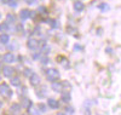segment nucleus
<instances>
[{"label":"nucleus","instance_id":"18","mask_svg":"<svg viewBox=\"0 0 121 115\" xmlns=\"http://www.w3.org/2000/svg\"><path fill=\"white\" fill-rule=\"evenodd\" d=\"M6 18H7V21H9L10 23H13V22H15V16H13L12 13H9Z\"/></svg>","mask_w":121,"mask_h":115},{"label":"nucleus","instance_id":"17","mask_svg":"<svg viewBox=\"0 0 121 115\" xmlns=\"http://www.w3.org/2000/svg\"><path fill=\"white\" fill-rule=\"evenodd\" d=\"M62 99L64 102H69L70 101V95H69V93H63V95H62Z\"/></svg>","mask_w":121,"mask_h":115},{"label":"nucleus","instance_id":"9","mask_svg":"<svg viewBox=\"0 0 121 115\" xmlns=\"http://www.w3.org/2000/svg\"><path fill=\"white\" fill-rule=\"evenodd\" d=\"M19 17H21L22 21H26L30 17V11L29 10H22L21 12H19Z\"/></svg>","mask_w":121,"mask_h":115},{"label":"nucleus","instance_id":"21","mask_svg":"<svg viewBox=\"0 0 121 115\" xmlns=\"http://www.w3.org/2000/svg\"><path fill=\"white\" fill-rule=\"evenodd\" d=\"M38 12L39 13H43V15H45L47 11H46V7H44V6H41V7H39L38 9Z\"/></svg>","mask_w":121,"mask_h":115},{"label":"nucleus","instance_id":"16","mask_svg":"<svg viewBox=\"0 0 121 115\" xmlns=\"http://www.w3.org/2000/svg\"><path fill=\"white\" fill-rule=\"evenodd\" d=\"M98 9H99V10H102V11H108V10H109V5L105 4V3H103V4L98 5Z\"/></svg>","mask_w":121,"mask_h":115},{"label":"nucleus","instance_id":"33","mask_svg":"<svg viewBox=\"0 0 121 115\" xmlns=\"http://www.w3.org/2000/svg\"><path fill=\"white\" fill-rule=\"evenodd\" d=\"M58 115H64V114H63V113H60V114H58Z\"/></svg>","mask_w":121,"mask_h":115},{"label":"nucleus","instance_id":"5","mask_svg":"<svg viewBox=\"0 0 121 115\" xmlns=\"http://www.w3.org/2000/svg\"><path fill=\"white\" fill-rule=\"evenodd\" d=\"M29 81H30V84H32L33 86H38L39 84H40V78H39V75H38V74L33 73V74L29 76Z\"/></svg>","mask_w":121,"mask_h":115},{"label":"nucleus","instance_id":"26","mask_svg":"<svg viewBox=\"0 0 121 115\" xmlns=\"http://www.w3.org/2000/svg\"><path fill=\"white\" fill-rule=\"evenodd\" d=\"M62 84H63V86H65L64 88H69V87H70V84L67 82V81H64V82H62Z\"/></svg>","mask_w":121,"mask_h":115},{"label":"nucleus","instance_id":"12","mask_svg":"<svg viewBox=\"0 0 121 115\" xmlns=\"http://www.w3.org/2000/svg\"><path fill=\"white\" fill-rule=\"evenodd\" d=\"M28 113H29V115H39V108H36V107H29L28 108Z\"/></svg>","mask_w":121,"mask_h":115},{"label":"nucleus","instance_id":"2","mask_svg":"<svg viewBox=\"0 0 121 115\" xmlns=\"http://www.w3.org/2000/svg\"><path fill=\"white\" fill-rule=\"evenodd\" d=\"M0 95L6 96V97H11L12 96V91L10 90L7 84H1V85H0Z\"/></svg>","mask_w":121,"mask_h":115},{"label":"nucleus","instance_id":"23","mask_svg":"<svg viewBox=\"0 0 121 115\" xmlns=\"http://www.w3.org/2000/svg\"><path fill=\"white\" fill-rule=\"evenodd\" d=\"M47 22H48L50 24H51V26H52V28H56V26H57V23L55 22V21H53V19H48V21H47Z\"/></svg>","mask_w":121,"mask_h":115},{"label":"nucleus","instance_id":"22","mask_svg":"<svg viewBox=\"0 0 121 115\" xmlns=\"http://www.w3.org/2000/svg\"><path fill=\"white\" fill-rule=\"evenodd\" d=\"M7 4L11 6V7H16V6H17V1H16V0H10Z\"/></svg>","mask_w":121,"mask_h":115},{"label":"nucleus","instance_id":"11","mask_svg":"<svg viewBox=\"0 0 121 115\" xmlns=\"http://www.w3.org/2000/svg\"><path fill=\"white\" fill-rule=\"evenodd\" d=\"M10 82H11V85H13V86H19V85H21L19 76H11V80H10Z\"/></svg>","mask_w":121,"mask_h":115},{"label":"nucleus","instance_id":"3","mask_svg":"<svg viewBox=\"0 0 121 115\" xmlns=\"http://www.w3.org/2000/svg\"><path fill=\"white\" fill-rule=\"evenodd\" d=\"M27 46L30 49V50H36L39 47V41L34 38H30L28 41H27Z\"/></svg>","mask_w":121,"mask_h":115},{"label":"nucleus","instance_id":"1","mask_svg":"<svg viewBox=\"0 0 121 115\" xmlns=\"http://www.w3.org/2000/svg\"><path fill=\"white\" fill-rule=\"evenodd\" d=\"M46 76H47V80L48 81H56L58 80L59 78V71L56 69V68H50L47 71H46Z\"/></svg>","mask_w":121,"mask_h":115},{"label":"nucleus","instance_id":"28","mask_svg":"<svg viewBox=\"0 0 121 115\" xmlns=\"http://www.w3.org/2000/svg\"><path fill=\"white\" fill-rule=\"evenodd\" d=\"M74 50H75V51H78V50H81V46H80V45H75V46H74Z\"/></svg>","mask_w":121,"mask_h":115},{"label":"nucleus","instance_id":"6","mask_svg":"<svg viewBox=\"0 0 121 115\" xmlns=\"http://www.w3.org/2000/svg\"><path fill=\"white\" fill-rule=\"evenodd\" d=\"M3 73H4V75L6 78H11L15 74V69L12 67H4L3 68Z\"/></svg>","mask_w":121,"mask_h":115},{"label":"nucleus","instance_id":"32","mask_svg":"<svg viewBox=\"0 0 121 115\" xmlns=\"http://www.w3.org/2000/svg\"><path fill=\"white\" fill-rule=\"evenodd\" d=\"M1 107H3V103H1V102H0V108H1Z\"/></svg>","mask_w":121,"mask_h":115},{"label":"nucleus","instance_id":"25","mask_svg":"<svg viewBox=\"0 0 121 115\" xmlns=\"http://www.w3.org/2000/svg\"><path fill=\"white\" fill-rule=\"evenodd\" d=\"M19 108H21V107H19L18 104H13V106H12V111H18Z\"/></svg>","mask_w":121,"mask_h":115},{"label":"nucleus","instance_id":"13","mask_svg":"<svg viewBox=\"0 0 121 115\" xmlns=\"http://www.w3.org/2000/svg\"><path fill=\"white\" fill-rule=\"evenodd\" d=\"M10 41V36L7 34H1L0 35V43H3V44H7Z\"/></svg>","mask_w":121,"mask_h":115},{"label":"nucleus","instance_id":"20","mask_svg":"<svg viewBox=\"0 0 121 115\" xmlns=\"http://www.w3.org/2000/svg\"><path fill=\"white\" fill-rule=\"evenodd\" d=\"M7 29H9V26L6 23H1V24H0V30H1V32H5V30H7Z\"/></svg>","mask_w":121,"mask_h":115},{"label":"nucleus","instance_id":"10","mask_svg":"<svg viewBox=\"0 0 121 115\" xmlns=\"http://www.w3.org/2000/svg\"><path fill=\"white\" fill-rule=\"evenodd\" d=\"M84 7H85V6H84V4H82L81 1H79V0H76V1L74 3V9L76 10L78 12H81L82 10H84Z\"/></svg>","mask_w":121,"mask_h":115},{"label":"nucleus","instance_id":"35","mask_svg":"<svg viewBox=\"0 0 121 115\" xmlns=\"http://www.w3.org/2000/svg\"><path fill=\"white\" fill-rule=\"evenodd\" d=\"M24 115H27V114H24Z\"/></svg>","mask_w":121,"mask_h":115},{"label":"nucleus","instance_id":"8","mask_svg":"<svg viewBox=\"0 0 121 115\" xmlns=\"http://www.w3.org/2000/svg\"><path fill=\"white\" fill-rule=\"evenodd\" d=\"M47 106L50 108H52V109H57V108H59V103L56 99H53V98H50L47 101Z\"/></svg>","mask_w":121,"mask_h":115},{"label":"nucleus","instance_id":"27","mask_svg":"<svg viewBox=\"0 0 121 115\" xmlns=\"http://www.w3.org/2000/svg\"><path fill=\"white\" fill-rule=\"evenodd\" d=\"M41 62H43V63H47V62H48V58H47L46 56H44V57L41 58Z\"/></svg>","mask_w":121,"mask_h":115},{"label":"nucleus","instance_id":"14","mask_svg":"<svg viewBox=\"0 0 121 115\" xmlns=\"http://www.w3.org/2000/svg\"><path fill=\"white\" fill-rule=\"evenodd\" d=\"M41 52H43V53H48V52H50V46H47L45 44V41L41 43Z\"/></svg>","mask_w":121,"mask_h":115},{"label":"nucleus","instance_id":"7","mask_svg":"<svg viewBox=\"0 0 121 115\" xmlns=\"http://www.w3.org/2000/svg\"><path fill=\"white\" fill-rule=\"evenodd\" d=\"M52 90H53L55 92H62V91H63V84H62V82H56V81H53V84H52Z\"/></svg>","mask_w":121,"mask_h":115},{"label":"nucleus","instance_id":"34","mask_svg":"<svg viewBox=\"0 0 121 115\" xmlns=\"http://www.w3.org/2000/svg\"><path fill=\"white\" fill-rule=\"evenodd\" d=\"M0 17H1V15H0Z\"/></svg>","mask_w":121,"mask_h":115},{"label":"nucleus","instance_id":"29","mask_svg":"<svg viewBox=\"0 0 121 115\" xmlns=\"http://www.w3.org/2000/svg\"><path fill=\"white\" fill-rule=\"evenodd\" d=\"M65 110H67V111H69V113H73V111H74V110H73V108H70V107H69V108L67 107V109H65Z\"/></svg>","mask_w":121,"mask_h":115},{"label":"nucleus","instance_id":"4","mask_svg":"<svg viewBox=\"0 0 121 115\" xmlns=\"http://www.w3.org/2000/svg\"><path fill=\"white\" fill-rule=\"evenodd\" d=\"M3 61L5 62V63H13V62L16 61V57H15L13 53H11V52H7V53L4 55Z\"/></svg>","mask_w":121,"mask_h":115},{"label":"nucleus","instance_id":"24","mask_svg":"<svg viewBox=\"0 0 121 115\" xmlns=\"http://www.w3.org/2000/svg\"><path fill=\"white\" fill-rule=\"evenodd\" d=\"M39 109L44 113V111H46V106L45 104H39Z\"/></svg>","mask_w":121,"mask_h":115},{"label":"nucleus","instance_id":"15","mask_svg":"<svg viewBox=\"0 0 121 115\" xmlns=\"http://www.w3.org/2000/svg\"><path fill=\"white\" fill-rule=\"evenodd\" d=\"M21 106H22V107H26V108H29V106H32V102H30L28 98H23Z\"/></svg>","mask_w":121,"mask_h":115},{"label":"nucleus","instance_id":"19","mask_svg":"<svg viewBox=\"0 0 121 115\" xmlns=\"http://www.w3.org/2000/svg\"><path fill=\"white\" fill-rule=\"evenodd\" d=\"M32 74H33V70H32V69H29V68H27V69L24 70V75H26L27 78H29V76L32 75Z\"/></svg>","mask_w":121,"mask_h":115},{"label":"nucleus","instance_id":"31","mask_svg":"<svg viewBox=\"0 0 121 115\" xmlns=\"http://www.w3.org/2000/svg\"><path fill=\"white\" fill-rule=\"evenodd\" d=\"M27 3L28 4H33V0H27Z\"/></svg>","mask_w":121,"mask_h":115},{"label":"nucleus","instance_id":"30","mask_svg":"<svg viewBox=\"0 0 121 115\" xmlns=\"http://www.w3.org/2000/svg\"><path fill=\"white\" fill-rule=\"evenodd\" d=\"M1 1H3V3H4V4H7V3H9V1H10V0H1Z\"/></svg>","mask_w":121,"mask_h":115}]
</instances>
